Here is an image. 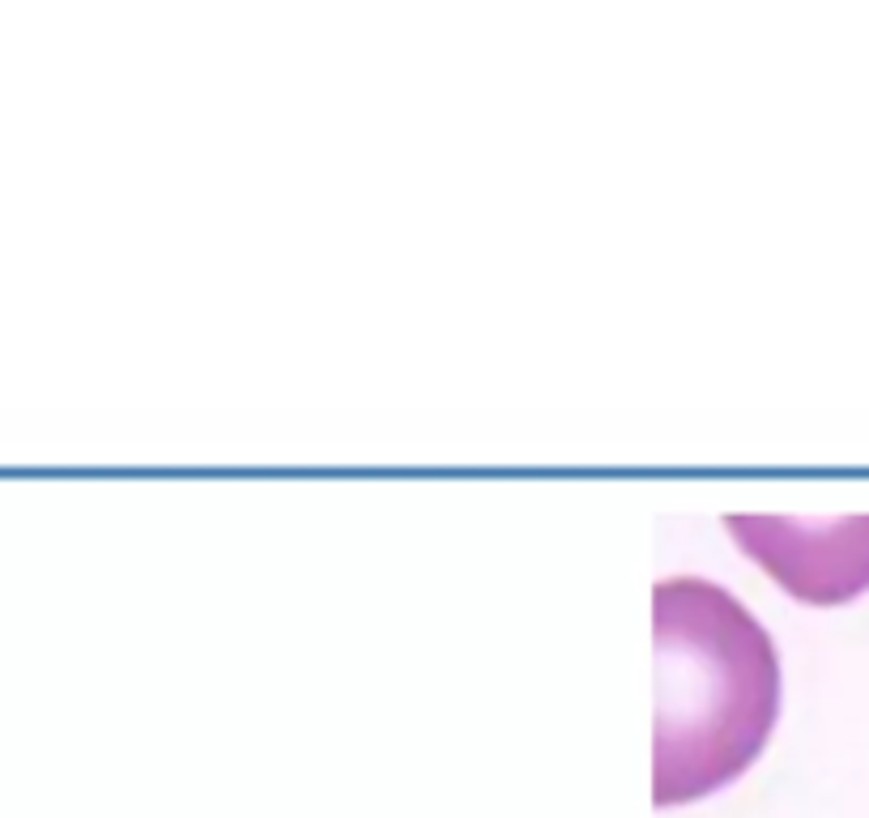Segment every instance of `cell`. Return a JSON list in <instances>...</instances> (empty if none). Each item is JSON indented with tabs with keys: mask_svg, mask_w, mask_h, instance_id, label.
<instances>
[{
	"mask_svg": "<svg viewBox=\"0 0 869 818\" xmlns=\"http://www.w3.org/2000/svg\"><path fill=\"white\" fill-rule=\"evenodd\" d=\"M656 806L734 785L780 712L771 635L725 589L682 575L656 584Z\"/></svg>",
	"mask_w": 869,
	"mask_h": 818,
	"instance_id": "cell-1",
	"label": "cell"
},
{
	"mask_svg": "<svg viewBox=\"0 0 869 818\" xmlns=\"http://www.w3.org/2000/svg\"><path fill=\"white\" fill-rule=\"evenodd\" d=\"M725 529L737 538V550L759 559L793 597L840 605L869 589V517H729Z\"/></svg>",
	"mask_w": 869,
	"mask_h": 818,
	"instance_id": "cell-2",
	"label": "cell"
}]
</instances>
